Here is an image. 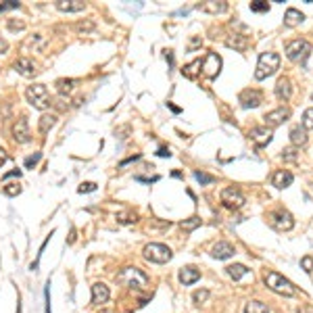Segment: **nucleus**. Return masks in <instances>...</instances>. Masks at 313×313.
I'll use <instances>...</instances> for the list:
<instances>
[{
  "label": "nucleus",
  "instance_id": "37",
  "mask_svg": "<svg viewBox=\"0 0 313 313\" xmlns=\"http://www.w3.org/2000/svg\"><path fill=\"white\" fill-rule=\"evenodd\" d=\"M11 9H19V3H17V0H9V3H0V13L11 11Z\"/></svg>",
  "mask_w": 313,
  "mask_h": 313
},
{
  "label": "nucleus",
  "instance_id": "46",
  "mask_svg": "<svg viewBox=\"0 0 313 313\" xmlns=\"http://www.w3.org/2000/svg\"><path fill=\"white\" fill-rule=\"evenodd\" d=\"M199 44H201V40H199V38H194V40H192V42H190V48H197V46H199Z\"/></svg>",
  "mask_w": 313,
  "mask_h": 313
},
{
  "label": "nucleus",
  "instance_id": "4",
  "mask_svg": "<svg viewBox=\"0 0 313 313\" xmlns=\"http://www.w3.org/2000/svg\"><path fill=\"white\" fill-rule=\"evenodd\" d=\"M25 96H27V101H29L31 107H36V109H40V111L48 109V105H50L48 88H46L44 84H34V86H29L27 92H25Z\"/></svg>",
  "mask_w": 313,
  "mask_h": 313
},
{
  "label": "nucleus",
  "instance_id": "15",
  "mask_svg": "<svg viewBox=\"0 0 313 313\" xmlns=\"http://www.w3.org/2000/svg\"><path fill=\"white\" fill-rule=\"evenodd\" d=\"M292 94V84L288 77H280L276 84V99L278 101H288Z\"/></svg>",
  "mask_w": 313,
  "mask_h": 313
},
{
  "label": "nucleus",
  "instance_id": "6",
  "mask_svg": "<svg viewBox=\"0 0 313 313\" xmlns=\"http://www.w3.org/2000/svg\"><path fill=\"white\" fill-rule=\"evenodd\" d=\"M144 257L152 263H167L173 253H171V248L165 246V244H159V242H150L144 246Z\"/></svg>",
  "mask_w": 313,
  "mask_h": 313
},
{
  "label": "nucleus",
  "instance_id": "21",
  "mask_svg": "<svg viewBox=\"0 0 313 313\" xmlns=\"http://www.w3.org/2000/svg\"><path fill=\"white\" fill-rule=\"evenodd\" d=\"M15 69L23 75V77H31L36 73V65H34V61H29V58H19L15 63Z\"/></svg>",
  "mask_w": 313,
  "mask_h": 313
},
{
  "label": "nucleus",
  "instance_id": "38",
  "mask_svg": "<svg viewBox=\"0 0 313 313\" xmlns=\"http://www.w3.org/2000/svg\"><path fill=\"white\" fill-rule=\"evenodd\" d=\"M301 267H303L307 273H311V271H313V257H303V259H301Z\"/></svg>",
  "mask_w": 313,
  "mask_h": 313
},
{
  "label": "nucleus",
  "instance_id": "3",
  "mask_svg": "<svg viewBox=\"0 0 313 313\" xmlns=\"http://www.w3.org/2000/svg\"><path fill=\"white\" fill-rule=\"evenodd\" d=\"M119 282H123L125 286L136 288V290H142V288L148 286V278H146V273L140 271L138 267H125V269H121Z\"/></svg>",
  "mask_w": 313,
  "mask_h": 313
},
{
  "label": "nucleus",
  "instance_id": "16",
  "mask_svg": "<svg viewBox=\"0 0 313 313\" xmlns=\"http://www.w3.org/2000/svg\"><path fill=\"white\" fill-rule=\"evenodd\" d=\"M211 255L215 257V259H230L232 255H234V246L230 244V242H217L213 248H211Z\"/></svg>",
  "mask_w": 313,
  "mask_h": 313
},
{
  "label": "nucleus",
  "instance_id": "31",
  "mask_svg": "<svg viewBox=\"0 0 313 313\" xmlns=\"http://www.w3.org/2000/svg\"><path fill=\"white\" fill-rule=\"evenodd\" d=\"M303 130H313V109L303 113Z\"/></svg>",
  "mask_w": 313,
  "mask_h": 313
},
{
  "label": "nucleus",
  "instance_id": "28",
  "mask_svg": "<svg viewBox=\"0 0 313 313\" xmlns=\"http://www.w3.org/2000/svg\"><path fill=\"white\" fill-rule=\"evenodd\" d=\"M54 123H56V117H54V115H44V117L40 119V132H42V134H46V132L52 128Z\"/></svg>",
  "mask_w": 313,
  "mask_h": 313
},
{
  "label": "nucleus",
  "instance_id": "35",
  "mask_svg": "<svg viewBox=\"0 0 313 313\" xmlns=\"http://www.w3.org/2000/svg\"><path fill=\"white\" fill-rule=\"evenodd\" d=\"M3 190H5L7 197H17V194L21 192V186H19V184H7Z\"/></svg>",
  "mask_w": 313,
  "mask_h": 313
},
{
  "label": "nucleus",
  "instance_id": "44",
  "mask_svg": "<svg viewBox=\"0 0 313 313\" xmlns=\"http://www.w3.org/2000/svg\"><path fill=\"white\" fill-rule=\"evenodd\" d=\"M156 154H159V156H169L171 152H169V148H165V146H161V148H159V152H156Z\"/></svg>",
  "mask_w": 313,
  "mask_h": 313
},
{
  "label": "nucleus",
  "instance_id": "20",
  "mask_svg": "<svg viewBox=\"0 0 313 313\" xmlns=\"http://www.w3.org/2000/svg\"><path fill=\"white\" fill-rule=\"evenodd\" d=\"M197 9L205 11V13H211V15H217V13H226L228 11V3H215V0H209V3L197 5Z\"/></svg>",
  "mask_w": 313,
  "mask_h": 313
},
{
  "label": "nucleus",
  "instance_id": "29",
  "mask_svg": "<svg viewBox=\"0 0 313 313\" xmlns=\"http://www.w3.org/2000/svg\"><path fill=\"white\" fill-rule=\"evenodd\" d=\"M73 86H75V80H58V82H56V90H58L61 94L71 92Z\"/></svg>",
  "mask_w": 313,
  "mask_h": 313
},
{
  "label": "nucleus",
  "instance_id": "34",
  "mask_svg": "<svg viewBox=\"0 0 313 313\" xmlns=\"http://www.w3.org/2000/svg\"><path fill=\"white\" fill-rule=\"evenodd\" d=\"M136 213H119L117 215V222H121V224H134L136 222Z\"/></svg>",
  "mask_w": 313,
  "mask_h": 313
},
{
  "label": "nucleus",
  "instance_id": "40",
  "mask_svg": "<svg viewBox=\"0 0 313 313\" xmlns=\"http://www.w3.org/2000/svg\"><path fill=\"white\" fill-rule=\"evenodd\" d=\"M40 152H36V154H31V156H27V159H25V167H34L38 161H40Z\"/></svg>",
  "mask_w": 313,
  "mask_h": 313
},
{
  "label": "nucleus",
  "instance_id": "30",
  "mask_svg": "<svg viewBox=\"0 0 313 313\" xmlns=\"http://www.w3.org/2000/svg\"><path fill=\"white\" fill-rule=\"evenodd\" d=\"M180 226H182V230H186V232H192L194 228H199V226H201V219H199V217H190V219H184V222H182Z\"/></svg>",
  "mask_w": 313,
  "mask_h": 313
},
{
  "label": "nucleus",
  "instance_id": "1",
  "mask_svg": "<svg viewBox=\"0 0 313 313\" xmlns=\"http://www.w3.org/2000/svg\"><path fill=\"white\" fill-rule=\"evenodd\" d=\"M265 284L269 290L282 295V297H295L297 295V288L290 280H286L284 276H280L278 271H267L265 273Z\"/></svg>",
  "mask_w": 313,
  "mask_h": 313
},
{
  "label": "nucleus",
  "instance_id": "47",
  "mask_svg": "<svg viewBox=\"0 0 313 313\" xmlns=\"http://www.w3.org/2000/svg\"><path fill=\"white\" fill-rule=\"evenodd\" d=\"M311 101H313V94H311Z\"/></svg>",
  "mask_w": 313,
  "mask_h": 313
},
{
  "label": "nucleus",
  "instance_id": "27",
  "mask_svg": "<svg viewBox=\"0 0 313 313\" xmlns=\"http://www.w3.org/2000/svg\"><path fill=\"white\" fill-rule=\"evenodd\" d=\"M226 44L230 46V48H236V50H244L246 48V38L244 36H238V34H234V38H228L226 40Z\"/></svg>",
  "mask_w": 313,
  "mask_h": 313
},
{
  "label": "nucleus",
  "instance_id": "42",
  "mask_svg": "<svg viewBox=\"0 0 313 313\" xmlns=\"http://www.w3.org/2000/svg\"><path fill=\"white\" fill-rule=\"evenodd\" d=\"M284 159H290V161H295V159H297V152H295L292 148H288V150H284Z\"/></svg>",
  "mask_w": 313,
  "mask_h": 313
},
{
  "label": "nucleus",
  "instance_id": "17",
  "mask_svg": "<svg viewBox=\"0 0 313 313\" xmlns=\"http://www.w3.org/2000/svg\"><path fill=\"white\" fill-rule=\"evenodd\" d=\"M56 9L63 13H80L86 9V3H82V0H56Z\"/></svg>",
  "mask_w": 313,
  "mask_h": 313
},
{
  "label": "nucleus",
  "instance_id": "9",
  "mask_svg": "<svg viewBox=\"0 0 313 313\" xmlns=\"http://www.w3.org/2000/svg\"><path fill=\"white\" fill-rule=\"evenodd\" d=\"M222 203L228 207V209H240L244 205V197L238 188L230 186V188H224L222 190Z\"/></svg>",
  "mask_w": 313,
  "mask_h": 313
},
{
  "label": "nucleus",
  "instance_id": "36",
  "mask_svg": "<svg viewBox=\"0 0 313 313\" xmlns=\"http://www.w3.org/2000/svg\"><path fill=\"white\" fill-rule=\"evenodd\" d=\"M194 178H197V182H201V184H213V182H215V178L209 175V173H205V171H194Z\"/></svg>",
  "mask_w": 313,
  "mask_h": 313
},
{
  "label": "nucleus",
  "instance_id": "23",
  "mask_svg": "<svg viewBox=\"0 0 313 313\" xmlns=\"http://www.w3.org/2000/svg\"><path fill=\"white\" fill-rule=\"evenodd\" d=\"M290 142L295 146H305L307 144V130H303L301 125H297V128L290 130Z\"/></svg>",
  "mask_w": 313,
  "mask_h": 313
},
{
  "label": "nucleus",
  "instance_id": "43",
  "mask_svg": "<svg viewBox=\"0 0 313 313\" xmlns=\"http://www.w3.org/2000/svg\"><path fill=\"white\" fill-rule=\"evenodd\" d=\"M7 163V152H5V148L3 146H0V167H3Z\"/></svg>",
  "mask_w": 313,
  "mask_h": 313
},
{
  "label": "nucleus",
  "instance_id": "19",
  "mask_svg": "<svg viewBox=\"0 0 313 313\" xmlns=\"http://www.w3.org/2000/svg\"><path fill=\"white\" fill-rule=\"evenodd\" d=\"M199 278H201V271H199L197 267H192V265H188V267H184V269L180 271V282H182L184 286L194 284Z\"/></svg>",
  "mask_w": 313,
  "mask_h": 313
},
{
  "label": "nucleus",
  "instance_id": "39",
  "mask_svg": "<svg viewBox=\"0 0 313 313\" xmlns=\"http://www.w3.org/2000/svg\"><path fill=\"white\" fill-rule=\"evenodd\" d=\"M77 190L84 194V192H94V190H96V184H94V182H86V184H82L80 188H77Z\"/></svg>",
  "mask_w": 313,
  "mask_h": 313
},
{
  "label": "nucleus",
  "instance_id": "5",
  "mask_svg": "<svg viewBox=\"0 0 313 313\" xmlns=\"http://www.w3.org/2000/svg\"><path fill=\"white\" fill-rule=\"evenodd\" d=\"M311 50H313V46H311L307 40H301V38H299V40L288 42V44H286V48H284L286 56H288L290 61H295V63H305V61L309 58Z\"/></svg>",
  "mask_w": 313,
  "mask_h": 313
},
{
  "label": "nucleus",
  "instance_id": "24",
  "mask_svg": "<svg viewBox=\"0 0 313 313\" xmlns=\"http://www.w3.org/2000/svg\"><path fill=\"white\" fill-rule=\"evenodd\" d=\"M201 67H203V61L201 58H197V61H192L190 65H186L184 69H182V75L184 77H188V80H194L197 77V73L201 71Z\"/></svg>",
  "mask_w": 313,
  "mask_h": 313
},
{
  "label": "nucleus",
  "instance_id": "11",
  "mask_svg": "<svg viewBox=\"0 0 313 313\" xmlns=\"http://www.w3.org/2000/svg\"><path fill=\"white\" fill-rule=\"evenodd\" d=\"M13 138H15L19 144H25V142H29V140H31L29 125H27V117L17 119V123L13 125Z\"/></svg>",
  "mask_w": 313,
  "mask_h": 313
},
{
  "label": "nucleus",
  "instance_id": "14",
  "mask_svg": "<svg viewBox=\"0 0 313 313\" xmlns=\"http://www.w3.org/2000/svg\"><path fill=\"white\" fill-rule=\"evenodd\" d=\"M109 286L107 284H103V282H96V284L92 286V303L94 305H103V303H107L109 301Z\"/></svg>",
  "mask_w": 313,
  "mask_h": 313
},
{
  "label": "nucleus",
  "instance_id": "12",
  "mask_svg": "<svg viewBox=\"0 0 313 313\" xmlns=\"http://www.w3.org/2000/svg\"><path fill=\"white\" fill-rule=\"evenodd\" d=\"M288 117H290V109L280 107V109L269 111V113L265 115V123L269 125V130H271V128H276V125H282V123H284Z\"/></svg>",
  "mask_w": 313,
  "mask_h": 313
},
{
  "label": "nucleus",
  "instance_id": "18",
  "mask_svg": "<svg viewBox=\"0 0 313 313\" xmlns=\"http://www.w3.org/2000/svg\"><path fill=\"white\" fill-rule=\"evenodd\" d=\"M292 180H295V178H292L290 171H286V169H278V171L273 173V178H271V184L282 190V188H288V186L292 184Z\"/></svg>",
  "mask_w": 313,
  "mask_h": 313
},
{
  "label": "nucleus",
  "instance_id": "25",
  "mask_svg": "<svg viewBox=\"0 0 313 313\" xmlns=\"http://www.w3.org/2000/svg\"><path fill=\"white\" fill-rule=\"evenodd\" d=\"M226 271H228V276H230L232 280H240V278H244V276L248 273V269H246L242 263H234V265H228V267H226Z\"/></svg>",
  "mask_w": 313,
  "mask_h": 313
},
{
  "label": "nucleus",
  "instance_id": "33",
  "mask_svg": "<svg viewBox=\"0 0 313 313\" xmlns=\"http://www.w3.org/2000/svg\"><path fill=\"white\" fill-rule=\"evenodd\" d=\"M250 11H255V13H267L269 11V5L263 3V0H257V3H250Z\"/></svg>",
  "mask_w": 313,
  "mask_h": 313
},
{
  "label": "nucleus",
  "instance_id": "22",
  "mask_svg": "<svg viewBox=\"0 0 313 313\" xmlns=\"http://www.w3.org/2000/svg\"><path fill=\"white\" fill-rule=\"evenodd\" d=\"M305 21V15L299 11V9H288L286 13H284V25H288V27H297V25H301Z\"/></svg>",
  "mask_w": 313,
  "mask_h": 313
},
{
  "label": "nucleus",
  "instance_id": "2",
  "mask_svg": "<svg viewBox=\"0 0 313 313\" xmlns=\"http://www.w3.org/2000/svg\"><path fill=\"white\" fill-rule=\"evenodd\" d=\"M280 69V54L278 52H261L259 63H257V71H255V80H265L269 75H273Z\"/></svg>",
  "mask_w": 313,
  "mask_h": 313
},
{
  "label": "nucleus",
  "instance_id": "7",
  "mask_svg": "<svg viewBox=\"0 0 313 313\" xmlns=\"http://www.w3.org/2000/svg\"><path fill=\"white\" fill-rule=\"evenodd\" d=\"M269 224H271L276 230H280V232H288V230H292V226H295V219H292V215H290L288 211L278 209V211H273V213L269 215Z\"/></svg>",
  "mask_w": 313,
  "mask_h": 313
},
{
  "label": "nucleus",
  "instance_id": "32",
  "mask_svg": "<svg viewBox=\"0 0 313 313\" xmlns=\"http://www.w3.org/2000/svg\"><path fill=\"white\" fill-rule=\"evenodd\" d=\"M207 299H209V290H197V292L192 295V301H194V305H199V307H201Z\"/></svg>",
  "mask_w": 313,
  "mask_h": 313
},
{
  "label": "nucleus",
  "instance_id": "45",
  "mask_svg": "<svg viewBox=\"0 0 313 313\" xmlns=\"http://www.w3.org/2000/svg\"><path fill=\"white\" fill-rule=\"evenodd\" d=\"M9 48V44H7V40H0V52H5Z\"/></svg>",
  "mask_w": 313,
  "mask_h": 313
},
{
  "label": "nucleus",
  "instance_id": "26",
  "mask_svg": "<svg viewBox=\"0 0 313 313\" xmlns=\"http://www.w3.org/2000/svg\"><path fill=\"white\" fill-rule=\"evenodd\" d=\"M244 313H269V309L261 301H248L244 307Z\"/></svg>",
  "mask_w": 313,
  "mask_h": 313
},
{
  "label": "nucleus",
  "instance_id": "41",
  "mask_svg": "<svg viewBox=\"0 0 313 313\" xmlns=\"http://www.w3.org/2000/svg\"><path fill=\"white\" fill-rule=\"evenodd\" d=\"M23 27H25L23 21H17V23L15 21H9V29H23Z\"/></svg>",
  "mask_w": 313,
  "mask_h": 313
},
{
  "label": "nucleus",
  "instance_id": "10",
  "mask_svg": "<svg viewBox=\"0 0 313 313\" xmlns=\"http://www.w3.org/2000/svg\"><path fill=\"white\" fill-rule=\"evenodd\" d=\"M240 103L244 109H255L263 103V94L259 90H242L240 92Z\"/></svg>",
  "mask_w": 313,
  "mask_h": 313
},
{
  "label": "nucleus",
  "instance_id": "8",
  "mask_svg": "<svg viewBox=\"0 0 313 313\" xmlns=\"http://www.w3.org/2000/svg\"><path fill=\"white\" fill-rule=\"evenodd\" d=\"M203 73L207 75V77H217L219 75V71H222V56L219 54H215V52H209L205 58H203Z\"/></svg>",
  "mask_w": 313,
  "mask_h": 313
},
{
  "label": "nucleus",
  "instance_id": "13",
  "mask_svg": "<svg viewBox=\"0 0 313 313\" xmlns=\"http://www.w3.org/2000/svg\"><path fill=\"white\" fill-rule=\"evenodd\" d=\"M248 136H250V140H253L257 146H267V144L271 142L273 132H271L269 128H253Z\"/></svg>",
  "mask_w": 313,
  "mask_h": 313
}]
</instances>
